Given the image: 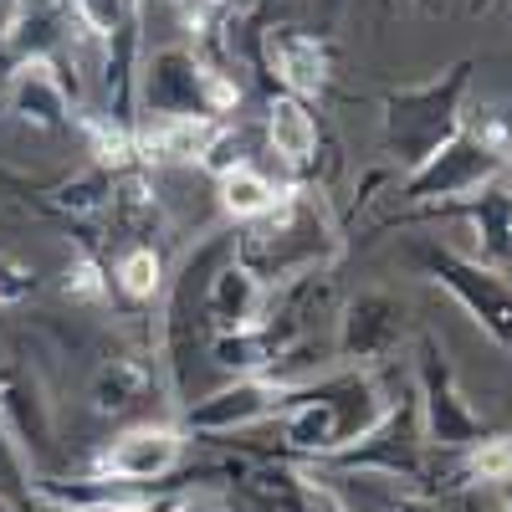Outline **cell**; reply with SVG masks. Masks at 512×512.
<instances>
[{"label": "cell", "instance_id": "1", "mask_svg": "<svg viewBox=\"0 0 512 512\" xmlns=\"http://www.w3.org/2000/svg\"><path fill=\"white\" fill-rule=\"evenodd\" d=\"M338 256V231L328 221V210L313 190L287 185V195L241 226L236 236V262L262 282L267 292H282L292 282L323 277Z\"/></svg>", "mask_w": 512, "mask_h": 512}, {"label": "cell", "instance_id": "3", "mask_svg": "<svg viewBox=\"0 0 512 512\" xmlns=\"http://www.w3.org/2000/svg\"><path fill=\"white\" fill-rule=\"evenodd\" d=\"M466 93H472V62L466 57L425 82L384 93V149L400 159L405 175L466 128Z\"/></svg>", "mask_w": 512, "mask_h": 512}, {"label": "cell", "instance_id": "22", "mask_svg": "<svg viewBox=\"0 0 512 512\" xmlns=\"http://www.w3.org/2000/svg\"><path fill=\"white\" fill-rule=\"evenodd\" d=\"M216 190H221V210L231 221H256V216H267V210L287 195V185H277L267 169H256V164H241V169H231L226 180H216Z\"/></svg>", "mask_w": 512, "mask_h": 512}, {"label": "cell", "instance_id": "12", "mask_svg": "<svg viewBox=\"0 0 512 512\" xmlns=\"http://www.w3.org/2000/svg\"><path fill=\"white\" fill-rule=\"evenodd\" d=\"M185 466V431L180 425H128L108 446H98L93 456V477H113V482H134V487H169Z\"/></svg>", "mask_w": 512, "mask_h": 512}, {"label": "cell", "instance_id": "30", "mask_svg": "<svg viewBox=\"0 0 512 512\" xmlns=\"http://www.w3.org/2000/svg\"><path fill=\"white\" fill-rule=\"evenodd\" d=\"M246 6V0H185V26L195 31V36H216L221 26H231L236 21V11Z\"/></svg>", "mask_w": 512, "mask_h": 512}, {"label": "cell", "instance_id": "10", "mask_svg": "<svg viewBox=\"0 0 512 512\" xmlns=\"http://www.w3.org/2000/svg\"><path fill=\"white\" fill-rule=\"evenodd\" d=\"M405 338V303L384 287H369L338 308L333 359L338 369H379Z\"/></svg>", "mask_w": 512, "mask_h": 512}, {"label": "cell", "instance_id": "25", "mask_svg": "<svg viewBox=\"0 0 512 512\" xmlns=\"http://www.w3.org/2000/svg\"><path fill=\"white\" fill-rule=\"evenodd\" d=\"M72 21L77 31H88L93 41H118V36H134L139 26V6L134 0H72Z\"/></svg>", "mask_w": 512, "mask_h": 512}, {"label": "cell", "instance_id": "13", "mask_svg": "<svg viewBox=\"0 0 512 512\" xmlns=\"http://www.w3.org/2000/svg\"><path fill=\"white\" fill-rule=\"evenodd\" d=\"M0 431L6 441H16L31 461H41L52 451V400H47V384L41 374L21 359H0Z\"/></svg>", "mask_w": 512, "mask_h": 512}, {"label": "cell", "instance_id": "20", "mask_svg": "<svg viewBox=\"0 0 512 512\" xmlns=\"http://www.w3.org/2000/svg\"><path fill=\"white\" fill-rule=\"evenodd\" d=\"M149 395H154V364L144 354H108L93 374V390H88L98 415H128Z\"/></svg>", "mask_w": 512, "mask_h": 512}, {"label": "cell", "instance_id": "2", "mask_svg": "<svg viewBox=\"0 0 512 512\" xmlns=\"http://www.w3.org/2000/svg\"><path fill=\"white\" fill-rule=\"evenodd\" d=\"M390 400L395 390L374 369H333L318 384H297L287 410L277 415L282 451L303 456V461H328L344 446H354L390 410Z\"/></svg>", "mask_w": 512, "mask_h": 512}, {"label": "cell", "instance_id": "14", "mask_svg": "<svg viewBox=\"0 0 512 512\" xmlns=\"http://www.w3.org/2000/svg\"><path fill=\"white\" fill-rule=\"evenodd\" d=\"M272 313V292L256 282L241 262H236V251L226 256V262L205 277V292H200V323L205 333L216 338V333H251V328H262Z\"/></svg>", "mask_w": 512, "mask_h": 512}, {"label": "cell", "instance_id": "28", "mask_svg": "<svg viewBox=\"0 0 512 512\" xmlns=\"http://www.w3.org/2000/svg\"><path fill=\"white\" fill-rule=\"evenodd\" d=\"M62 292L72 297V303H103V297L113 292V282H108V272H103V262L93 251H77L67 262V272H62Z\"/></svg>", "mask_w": 512, "mask_h": 512}, {"label": "cell", "instance_id": "29", "mask_svg": "<svg viewBox=\"0 0 512 512\" xmlns=\"http://www.w3.org/2000/svg\"><path fill=\"white\" fill-rule=\"evenodd\" d=\"M466 134H477L502 164L512 159V103H492L477 118H466Z\"/></svg>", "mask_w": 512, "mask_h": 512}, {"label": "cell", "instance_id": "16", "mask_svg": "<svg viewBox=\"0 0 512 512\" xmlns=\"http://www.w3.org/2000/svg\"><path fill=\"white\" fill-rule=\"evenodd\" d=\"M72 93H77V77H67L57 57H41V62H21L11 72L0 103L31 128H62V123H72Z\"/></svg>", "mask_w": 512, "mask_h": 512}, {"label": "cell", "instance_id": "36", "mask_svg": "<svg viewBox=\"0 0 512 512\" xmlns=\"http://www.w3.org/2000/svg\"><path fill=\"white\" fill-rule=\"evenodd\" d=\"M169 6H185V0H169Z\"/></svg>", "mask_w": 512, "mask_h": 512}, {"label": "cell", "instance_id": "11", "mask_svg": "<svg viewBox=\"0 0 512 512\" xmlns=\"http://www.w3.org/2000/svg\"><path fill=\"white\" fill-rule=\"evenodd\" d=\"M297 384L277 379V374H241L221 390H210L205 400H190L185 405V425L180 431H195V436H231V431H246V425H262V420H277L287 410Z\"/></svg>", "mask_w": 512, "mask_h": 512}, {"label": "cell", "instance_id": "24", "mask_svg": "<svg viewBox=\"0 0 512 512\" xmlns=\"http://www.w3.org/2000/svg\"><path fill=\"white\" fill-rule=\"evenodd\" d=\"M113 180L118 169H103V164H88L82 175H72L67 185H57L52 205L67 210V216H108V200H113Z\"/></svg>", "mask_w": 512, "mask_h": 512}, {"label": "cell", "instance_id": "4", "mask_svg": "<svg viewBox=\"0 0 512 512\" xmlns=\"http://www.w3.org/2000/svg\"><path fill=\"white\" fill-rule=\"evenodd\" d=\"M134 98L154 118H221L241 108V88L226 67L200 62L190 47H164L144 62Z\"/></svg>", "mask_w": 512, "mask_h": 512}, {"label": "cell", "instance_id": "33", "mask_svg": "<svg viewBox=\"0 0 512 512\" xmlns=\"http://www.w3.org/2000/svg\"><path fill=\"white\" fill-rule=\"evenodd\" d=\"M497 502H502V512H512V482H502V487H497Z\"/></svg>", "mask_w": 512, "mask_h": 512}, {"label": "cell", "instance_id": "7", "mask_svg": "<svg viewBox=\"0 0 512 512\" xmlns=\"http://www.w3.org/2000/svg\"><path fill=\"white\" fill-rule=\"evenodd\" d=\"M415 405H420V431L425 446L441 451V456H461L472 451L487 436V420L466 405L461 384L446 364V349L436 338H420V354H415Z\"/></svg>", "mask_w": 512, "mask_h": 512}, {"label": "cell", "instance_id": "26", "mask_svg": "<svg viewBox=\"0 0 512 512\" xmlns=\"http://www.w3.org/2000/svg\"><path fill=\"white\" fill-rule=\"evenodd\" d=\"M461 477L466 482H487V487H502L512 482V436H482L472 451H461Z\"/></svg>", "mask_w": 512, "mask_h": 512}, {"label": "cell", "instance_id": "9", "mask_svg": "<svg viewBox=\"0 0 512 512\" xmlns=\"http://www.w3.org/2000/svg\"><path fill=\"white\" fill-rule=\"evenodd\" d=\"M318 497L323 512H456L436 492L379 477V472H349V466H303L297 472Z\"/></svg>", "mask_w": 512, "mask_h": 512}, {"label": "cell", "instance_id": "17", "mask_svg": "<svg viewBox=\"0 0 512 512\" xmlns=\"http://www.w3.org/2000/svg\"><path fill=\"white\" fill-rule=\"evenodd\" d=\"M169 487H134V482H113V477H72V482H41V502L57 512H159Z\"/></svg>", "mask_w": 512, "mask_h": 512}, {"label": "cell", "instance_id": "21", "mask_svg": "<svg viewBox=\"0 0 512 512\" xmlns=\"http://www.w3.org/2000/svg\"><path fill=\"white\" fill-rule=\"evenodd\" d=\"M267 144L287 169H313L318 164V118L308 113V103L277 93L267 103Z\"/></svg>", "mask_w": 512, "mask_h": 512}, {"label": "cell", "instance_id": "8", "mask_svg": "<svg viewBox=\"0 0 512 512\" xmlns=\"http://www.w3.org/2000/svg\"><path fill=\"white\" fill-rule=\"evenodd\" d=\"M497 175H507V164L477 139V134H461L446 144V149H436L431 159H425L420 169H410L405 175V185L395 190L400 195V205H420V210H436V205H451V200H466L472 190H482V185H492Z\"/></svg>", "mask_w": 512, "mask_h": 512}, {"label": "cell", "instance_id": "34", "mask_svg": "<svg viewBox=\"0 0 512 512\" xmlns=\"http://www.w3.org/2000/svg\"><path fill=\"white\" fill-rule=\"evenodd\" d=\"M0 512H16V507H11V502H6V497H0Z\"/></svg>", "mask_w": 512, "mask_h": 512}, {"label": "cell", "instance_id": "6", "mask_svg": "<svg viewBox=\"0 0 512 512\" xmlns=\"http://www.w3.org/2000/svg\"><path fill=\"white\" fill-rule=\"evenodd\" d=\"M415 262L436 287H446L456 297L461 313L472 318L492 344L512 349V282L502 277V267H487L477 256H466L456 246H436V241H420Z\"/></svg>", "mask_w": 512, "mask_h": 512}, {"label": "cell", "instance_id": "15", "mask_svg": "<svg viewBox=\"0 0 512 512\" xmlns=\"http://www.w3.org/2000/svg\"><path fill=\"white\" fill-rule=\"evenodd\" d=\"M262 47H267V67L277 72L287 98L313 103V98L328 93V82H333V52H328L323 36H313L303 26H272Z\"/></svg>", "mask_w": 512, "mask_h": 512}, {"label": "cell", "instance_id": "35", "mask_svg": "<svg viewBox=\"0 0 512 512\" xmlns=\"http://www.w3.org/2000/svg\"><path fill=\"white\" fill-rule=\"evenodd\" d=\"M420 6H436V0H420Z\"/></svg>", "mask_w": 512, "mask_h": 512}, {"label": "cell", "instance_id": "18", "mask_svg": "<svg viewBox=\"0 0 512 512\" xmlns=\"http://www.w3.org/2000/svg\"><path fill=\"white\" fill-rule=\"evenodd\" d=\"M221 118H134V159L139 169L149 164H200L210 139L221 134Z\"/></svg>", "mask_w": 512, "mask_h": 512}, {"label": "cell", "instance_id": "32", "mask_svg": "<svg viewBox=\"0 0 512 512\" xmlns=\"http://www.w3.org/2000/svg\"><path fill=\"white\" fill-rule=\"evenodd\" d=\"M159 512H226L221 497H210V492H180V497H169Z\"/></svg>", "mask_w": 512, "mask_h": 512}, {"label": "cell", "instance_id": "37", "mask_svg": "<svg viewBox=\"0 0 512 512\" xmlns=\"http://www.w3.org/2000/svg\"><path fill=\"white\" fill-rule=\"evenodd\" d=\"M134 6H139V0H134Z\"/></svg>", "mask_w": 512, "mask_h": 512}, {"label": "cell", "instance_id": "23", "mask_svg": "<svg viewBox=\"0 0 512 512\" xmlns=\"http://www.w3.org/2000/svg\"><path fill=\"white\" fill-rule=\"evenodd\" d=\"M113 282L134 297V303H154V297L164 292V256L154 251V241H128L123 256H118Z\"/></svg>", "mask_w": 512, "mask_h": 512}, {"label": "cell", "instance_id": "19", "mask_svg": "<svg viewBox=\"0 0 512 512\" xmlns=\"http://www.w3.org/2000/svg\"><path fill=\"white\" fill-rule=\"evenodd\" d=\"M436 210H456V216H466V221H472V231H477V246H482V256H477V262H487V267H502V262H512V180H507V175H497L492 185L472 190L466 200L436 205Z\"/></svg>", "mask_w": 512, "mask_h": 512}, {"label": "cell", "instance_id": "27", "mask_svg": "<svg viewBox=\"0 0 512 512\" xmlns=\"http://www.w3.org/2000/svg\"><path fill=\"white\" fill-rule=\"evenodd\" d=\"M251 134H246V128L241 123H226L221 128V134L216 139H210V149H205V159H200V169H205V175H216V180H226L231 175V169H241V164H251Z\"/></svg>", "mask_w": 512, "mask_h": 512}, {"label": "cell", "instance_id": "5", "mask_svg": "<svg viewBox=\"0 0 512 512\" xmlns=\"http://www.w3.org/2000/svg\"><path fill=\"white\" fill-rule=\"evenodd\" d=\"M313 466H349V472H379V477L420 487L431 477V446H425V431H420L415 390H395L390 410H384L354 446H344L328 461H313Z\"/></svg>", "mask_w": 512, "mask_h": 512}, {"label": "cell", "instance_id": "31", "mask_svg": "<svg viewBox=\"0 0 512 512\" xmlns=\"http://www.w3.org/2000/svg\"><path fill=\"white\" fill-rule=\"evenodd\" d=\"M31 292H36V272L26 262H16V256H0V303L16 308V303H26Z\"/></svg>", "mask_w": 512, "mask_h": 512}]
</instances>
